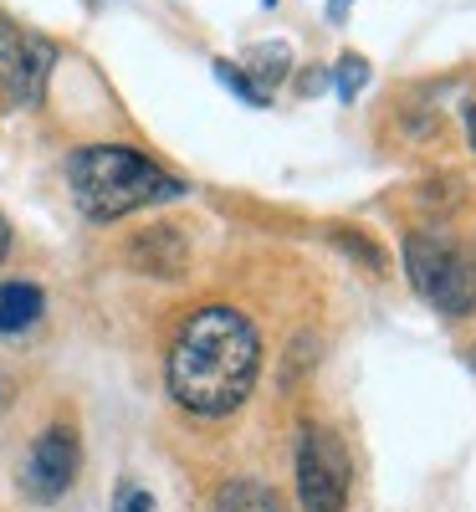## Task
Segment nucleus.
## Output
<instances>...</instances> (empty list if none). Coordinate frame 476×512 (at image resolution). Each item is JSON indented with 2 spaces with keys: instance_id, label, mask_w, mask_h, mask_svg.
<instances>
[{
  "instance_id": "nucleus-4",
  "label": "nucleus",
  "mask_w": 476,
  "mask_h": 512,
  "mask_svg": "<svg viewBox=\"0 0 476 512\" xmlns=\"http://www.w3.org/2000/svg\"><path fill=\"white\" fill-rule=\"evenodd\" d=\"M297 502L302 512H349V451L328 431V425L308 420L297 431Z\"/></svg>"
},
{
  "instance_id": "nucleus-12",
  "label": "nucleus",
  "mask_w": 476,
  "mask_h": 512,
  "mask_svg": "<svg viewBox=\"0 0 476 512\" xmlns=\"http://www.w3.org/2000/svg\"><path fill=\"white\" fill-rule=\"evenodd\" d=\"M215 77H221V82H226V88H231L241 103H251V108H267V93L256 88V82H251L241 67H231V62H215Z\"/></svg>"
},
{
  "instance_id": "nucleus-5",
  "label": "nucleus",
  "mask_w": 476,
  "mask_h": 512,
  "mask_svg": "<svg viewBox=\"0 0 476 512\" xmlns=\"http://www.w3.org/2000/svg\"><path fill=\"white\" fill-rule=\"evenodd\" d=\"M52 67H57L52 41L0 11V88H6V98L21 108H36L41 93H47Z\"/></svg>"
},
{
  "instance_id": "nucleus-19",
  "label": "nucleus",
  "mask_w": 476,
  "mask_h": 512,
  "mask_svg": "<svg viewBox=\"0 0 476 512\" xmlns=\"http://www.w3.org/2000/svg\"><path fill=\"white\" fill-rule=\"evenodd\" d=\"M262 6H277V0H262Z\"/></svg>"
},
{
  "instance_id": "nucleus-11",
  "label": "nucleus",
  "mask_w": 476,
  "mask_h": 512,
  "mask_svg": "<svg viewBox=\"0 0 476 512\" xmlns=\"http://www.w3.org/2000/svg\"><path fill=\"white\" fill-rule=\"evenodd\" d=\"M364 82H369V62H364V57L349 52V57L333 62V93H338V98H354Z\"/></svg>"
},
{
  "instance_id": "nucleus-13",
  "label": "nucleus",
  "mask_w": 476,
  "mask_h": 512,
  "mask_svg": "<svg viewBox=\"0 0 476 512\" xmlns=\"http://www.w3.org/2000/svg\"><path fill=\"white\" fill-rule=\"evenodd\" d=\"M333 241H338L343 251H359V262H364V267H374V272L384 267V251H379L374 241H364L359 231H333Z\"/></svg>"
},
{
  "instance_id": "nucleus-10",
  "label": "nucleus",
  "mask_w": 476,
  "mask_h": 512,
  "mask_svg": "<svg viewBox=\"0 0 476 512\" xmlns=\"http://www.w3.org/2000/svg\"><path fill=\"white\" fill-rule=\"evenodd\" d=\"M287 67H292L287 47H282V41H272V47H256V52H251V72H246V77H251L262 93H272L277 82L287 77Z\"/></svg>"
},
{
  "instance_id": "nucleus-16",
  "label": "nucleus",
  "mask_w": 476,
  "mask_h": 512,
  "mask_svg": "<svg viewBox=\"0 0 476 512\" xmlns=\"http://www.w3.org/2000/svg\"><path fill=\"white\" fill-rule=\"evenodd\" d=\"M6 251H11V226H6V216H0V262H6Z\"/></svg>"
},
{
  "instance_id": "nucleus-15",
  "label": "nucleus",
  "mask_w": 476,
  "mask_h": 512,
  "mask_svg": "<svg viewBox=\"0 0 476 512\" xmlns=\"http://www.w3.org/2000/svg\"><path fill=\"white\" fill-rule=\"evenodd\" d=\"M461 123H466V144H471V154H476V103L461 108Z\"/></svg>"
},
{
  "instance_id": "nucleus-9",
  "label": "nucleus",
  "mask_w": 476,
  "mask_h": 512,
  "mask_svg": "<svg viewBox=\"0 0 476 512\" xmlns=\"http://www.w3.org/2000/svg\"><path fill=\"white\" fill-rule=\"evenodd\" d=\"M215 512H282L277 492L262 487V482H231L221 487V502H215Z\"/></svg>"
},
{
  "instance_id": "nucleus-1",
  "label": "nucleus",
  "mask_w": 476,
  "mask_h": 512,
  "mask_svg": "<svg viewBox=\"0 0 476 512\" xmlns=\"http://www.w3.org/2000/svg\"><path fill=\"white\" fill-rule=\"evenodd\" d=\"M262 369V333L241 308L210 303L175 328V344L164 359L169 400L185 415L226 420L246 405Z\"/></svg>"
},
{
  "instance_id": "nucleus-18",
  "label": "nucleus",
  "mask_w": 476,
  "mask_h": 512,
  "mask_svg": "<svg viewBox=\"0 0 476 512\" xmlns=\"http://www.w3.org/2000/svg\"><path fill=\"white\" fill-rule=\"evenodd\" d=\"M466 364H471V374H476V349H471V354H466Z\"/></svg>"
},
{
  "instance_id": "nucleus-14",
  "label": "nucleus",
  "mask_w": 476,
  "mask_h": 512,
  "mask_svg": "<svg viewBox=\"0 0 476 512\" xmlns=\"http://www.w3.org/2000/svg\"><path fill=\"white\" fill-rule=\"evenodd\" d=\"M113 512H154V497H149L144 487H134V482H123V487H118Z\"/></svg>"
},
{
  "instance_id": "nucleus-6",
  "label": "nucleus",
  "mask_w": 476,
  "mask_h": 512,
  "mask_svg": "<svg viewBox=\"0 0 476 512\" xmlns=\"http://www.w3.org/2000/svg\"><path fill=\"white\" fill-rule=\"evenodd\" d=\"M77 461H82L77 431L72 425H47V431L36 436L31 456H26V492L36 502H57L77 482Z\"/></svg>"
},
{
  "instance_id": "nucleus-8",
  "label": "nucleus",
  "mask_w": 476,
  "mask_h": 512,
  "mask_svg": "<svg viewBox=\"0 0 476 512\" xmlns=\"http://www.w3.org/2000/svg\"><path fill=\"white\" fill-rule=\"evenodd\" d=\"M41 308H47V297H41L36 282H6L0 287V333H26Z\"/></svg>"
},
{
  "instance_id": "nucleus-17",
  "label": "nucleus",
  "mask_w": 476,
  "mask_h": 512,
  "mask_svg": "<svg viewBox=\"0 0 476 512\" xmlns=\"http://www.w3.org/2000/svg\"><path fill=\"white\" fill-rule=\"evenodd\" d=\"M343 6H349V0H333V16H343Z\"/></svg>"
},
{
  "instance_id": "nucleus-2",
  "label": "nucleus",
  "mask_w": 476,
  "mask_h": 512,
  "mask_svg": "<svg viewBox=\"0 0 476 512\" xmlns=\"http://www.w3.org/2000/svg\"><path fill=\"white\" fill-rule=\"evenodd\" d=\"M67 190H72V205L93 226H113L123 216H134V210L185 195V185L164 164H154L139 149H123V144L72 149L67 154Z\"/></svg>"
},
{
  "instance_id": "nucleus-3",
  "label": "nucleus",
  "mask_w": 476,
  "mask_h": 512,
  "mask_svg": "<svg viewBox=\"0 0 476 512\" xmlns=\"http://www.w3.org/2000/svg\"><path fill=\"white\" fill-rule=\"evenodd\" d=\"M405 277L441 318H471L476 313V262L461 241L446 231H410L405 236Z\"/></svg>"
},
{
  "instance_id": "nucleus-7",
  "label": "nucleus",
  "mask_w": 476,
  "mask_h": 512,
  "mask_svg": "<svg viewBox=\"0 0 476 512\" xmlns=\"http://www.w3.org/2000/svg\"><path fill=\"white\" fill-rule=\"evenodd\" d=\"M128 262H134L139 272H149V277H180L190 267V241L175 226H149V231H139L134 241H128Z\"/></svg>"
}]
</instances>
